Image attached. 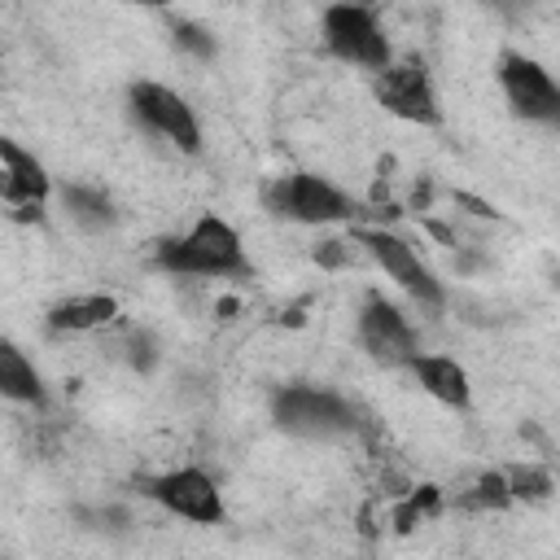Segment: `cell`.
I'll list each match as a JSON object with an SVG mask.
<instances>
[{"label":"cell","mask_w":560,"mask_h":560,"mask_svg":"<svg viewBox=\"0 0 560 560\" xmlns=\"http://www.w3.org/2000/svg\"><path fill=\"white\" fill-rule=\"evenodd\" d=\"M158 262L166 271H184V276H245L249 271V262L241 254V236L214 214L197 219L188 236L162 241Z\"/></svg>","instance_id":"1"},{"label":"cell","mask_w":560,"mask_h":560,"mask_svg":"<svg viewBox=\"0 0 560 560\" xmlns=\"http://www.w3.org/2000/svg\"><path fill=\"white\" fill-rule=\"evenodd\" d=\"M324 44H328L332 57H341L350 66H363V70H376V74L394 61L376 13L363 9V4H332L324 13Z\"/></svg>","instance_id":"2"},{"label":"cell","mask_w":560,"mask_h":560,"mask_svg":"<svg viewBox=\"0 0 560 560\" xmlns=\"http://www.w3.org/2000/svg\"><path fill=\"white\" fill-rule=\"evenodd\" d=\"M267 206L284 219H298V223H337L346 219L354 206L341 188H332L328 179L319 175H284L280 184L267 188Z\"/></svg>","instance_id":"3"},{"label":"cell","mask_w":560,"mask_h":560,"mask_svg":"<svg viewBox=\"0 0 560 560\" xmlns=\"http://www.w3.org/2000/svg\"><path fill=\"white\" fill-rule=\"evenodd\" d=\"M499 83H503L508 105H512L521 118L560 127V83H556L534 57L508 52V57H503V70H499Z\"/></svg>","instance_id":"4"},{"label":"cell","mask_w":560,"mask_h":560,"mask_svg":"<svg viewBox=\"0 0 560 560\" xmlns=\"http://www.w3.org/2000/svg\"><path fill=\"white\" fill-rule=\"evenodd\" d=\"M276 424L289 433H346L354 429V411L350 402H341L328 389H311V385H289L276 394Z\"/></svg>","instance_id":"5"},{"label":"cell","mask_w":560,"mask_h":560,"mask_svg":"<svg viewBox=\"0 0 560 560\" xmlns=\"http://www.w3.org/2000/svg\"><path fill=\"white\" fill-rule=\"evenodd\" d=\"M127 96H131L136 118L149 122L158 136H166L175 149H184V153L201 149V127H197V118H192V109L179 92H171L162 83H131Z\"/></svg>","instance_id":"6"},{"label":"cell","mask_w":560,"mask_h":560,"mask_svg":"<svg viewBox=\"0 0 560 560\" xmlns=\"http://www.w3.org/2000/svg\"><path fill=\"white\" fill-rule=\"evenodd\" d=\"M376 101L389 114L407 118V122H438V96H433V83H429L424 61H416V57L389 61L376 74Z\"/></svg>","instance_id":"7"},{"label":"cell","mask_w":560,"mask_h":560,"mask_svg":"<svg viewBox=\"0 0 560 560\" xmlns=\"http://www.w3.org/2000/svg\"><path fill=\"white\" fill-rule=\"evenodd\" d=\"M359 245H368V254L385 267V276L398 280L416 302L442 306V284L433 280V271L420 262V254H416L402 236H394V232H385V228H368V232H359Z\"/></svg>","instance_id":"8"},{"label":"cell","mask_w":560,"mask_h":560,"mask_svg":"<svg viewBox=\"0 0 560 560\" xmlns=\"http://www.w3.org/2000/svg\"><path fill=\"white\" fill-rule=\"evenodd\" d=\"M359 341H363V350H368L376 363H389V368L420 359L411 324H407L402 311H398L394 302H385V298H368V306H363V315H359Z\"/></svg>","instance_id":"9"},{"label":"cell","mask_w":560,"mask_h":560,"mask_svg":"<svg viewBox=\"0 0 560 560\" xmlns=\"http://www.w3.org/2000/svg\"><path fill=\"white\" fill-rule=\"evenodd\" d=\"M153 499L184 516V521H197V525H219L223 521V499H219V486L210 472L201 468H175L166 477L153 481Z\"/></svg>","instance_id":"10"},{"label":"cell","mask_w":560,"mask_h":560,"mask_svg":"<svg viewBox=\"0 0 560 560\" xmlns=\"http://www.w3.org/2000/svg\"><path fill=\"white\" fill-rule=\"evenodd\" d=\"M0 162H4V201L22 214V219H39V206L48 197V175L44 166L22 153L13 140H0Z\"/></svg>","instance_id":"11"},{"label":"cell","mask_w":560,"mask_h":560,"mask_svg":"<svg viewBox=\"0 0 560 560\" xmlns=\"http://www.w3.org/2000/svg\"><path fill=\"white\" fill-rule=\"evenodd\" d=\"M411 372H416V381H420V389L424 394H433L438 402H446V407H468V372L455 363V359H446V354H420L416 363H411Z\"/></svg>","instance_id":"12"},{"label":"cell","mask_w":560,"mask_h":560,"mask_svg":"<svg viewBox=\"0 0 560 560\" xmlns=\"http://www.w3.org/2000/svg\"><path fill=\"white\" fill-rule=\"evenodd\" d=\"M0 394L13 398V402H44L39 372L26 363V354L13 341L0 346Z\"/></svg>","instance_id":"13"},{"label":"cell","mask_w":560,"mask_h":560,"mask_svg":"<svg viewBox=\"0 0 560 560\" xmlns=\"http://www.w3.org/2000/svg\"><path fill=\"white\" fill-rule=\"evenodd\" d=\"M114 311H118V306H114V298L92 293V298H70V302L52 306L48 324H52V328H61V332H88V328L109 324V319H114Z\"/></svg>","instance_id":"14"},{"label":"cell","mask_w":560,"mask_h":560,"mask_svg":"<svg viewBox=\"0 0 560 560\" xmlns=\"http://www.w3.org/2000/svg\"><path fill=\"white\" fill-rule=\"evenodd\" d=\"M66 210L83 223V228H105L114 219V201L101 192V188H83V184H70L66 188Z\"/></svg>","instance_id":"15"},{"label":"cell","mask_w":560,"mask_h":560,"mask_svg":"<svg viewBox=\"0 0 560 560\" xmlns=\"http://www.w3.org/2000/svg\"><path fill=\"white\" fill-rule=\"evenodd\" d=\"M508 490H512L516 499H542V494L551 490V477H547L542 468H512V472H508Z\"/></svg>","instance_id":"16"},{"label":"cell","mask_w":560,"mask_h":560,"mask_svg":"<svg viewBox=\"0 0 560 560\" xmlns=\"http://www.w3.org/2000/svg\"><path fill=\"white\" fill-rule=\"evenodd\" d=\"M175 44L188 48V52H197V57H214V39L197 22H175Z\"/></svg>","instance_id":"17"},{"label":"cell","mask_w":560,"mask_h":560,"mask_svg":"<svg viewBox=\"0 0 560 560\" xmlns=\"http://www.w3.org/2000/svg\"><path fill=\"white\" fill-rule=\"evenodd\" d=\"M477 499H481V503H494V508H499V503H508V499H512V490H508V477H499V472H486V477L477 481Z\"/></svg>","instance_id":"18"}]
</instances>
